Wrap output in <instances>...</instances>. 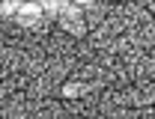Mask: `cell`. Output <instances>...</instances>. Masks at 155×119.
I'll list each match as a JSON object with an SVG mask.
<instances>
[{
    "label": "cell",
    "instance_id": "cell-1",
    "mask_svg": "<svg viewBox=\"0 0 155 119\" xmlns=\"http://www.w3.org/2000/svg\"><path fill=\"white\" fill-rule=\"evenodd\" d=\"M63 95H69V98H75V95H81V86H75V83H69V86H63Z\"/></svg>",
    "mask_w": 155,
    "mask_h": 119
},
{
    "label": "cell",
    "instance_id": "cell-2",
    "mask_svg": "<svg viewBox=\"0 0 155 119\" xmlns=\"http://www.w3.org/2000/svg\"><path fill=\"white\" fill-rule=\"evenodd\" d=\"M72 3H93V0H72Z\"/></svg>",
    "mask_w": 155,
    "mask_h": 119
}]
</instances>
